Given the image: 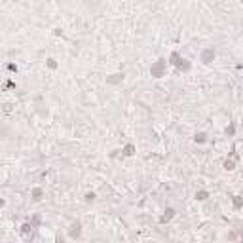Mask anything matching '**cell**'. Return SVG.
I'll use <instances>...</instances> for the list:
<instances>
[{
    "label": "cell",
    "instance_id": "obj_9",
    "mask_svg": "<svg viewBox=\"0 0 243 243\" xmlns=\"http://www.w3.org/2000/svg\"><path fill=\"white\" fill-rule=\"evenodd\" d=\"M32 197H34L36 201H38V199H42V190L40 188H34V190H32Z\"/></svg>",
    "mask_w": 243,
    "mask_h": 243
},
{
    "label": "cell",
    "instance_id": "obj_10",
    "mask_svg": "<svg viewBox=\"0 0 243 243\" xmlns=\"http://www.w3.org/2000/svg\"><path fill=\"white\" fill-rule=\"evenodd\" d=\"M224 169H228V171L234 169V160H226L224 161Z\"/></svg>",
    "mask_w": 243,
    "mask_h": 243
},
{
    "label": "cell",
    "instance_id": "obj_2",
    "mask_svg": "<svg viewBox=\"0 0 243 243\" xmlns=\"http://www.w3.org/2000/svg\"><path fill=\"white\" fill-rule=\"evenodd\" d=\"M213 59H215V51H213L211 48H209V50H205V51L201 53V63L207 65V63H211Z\"/></svg>",
    "mask_w": 243,
    "mask_h": 243
},
{
    "label": "cell",
    "instance_id": "obj_6",
    "mask_svg": "<svg viewBox=\"0 0 243 243\" xmlns=\"http://www.w3.org/2000/svg\"><path fill=\"white\" fill-rule=\"evenodd\" d=\"M177 67H179L180 70H188L190 69V65H188V61H186V59H180L179 63H177Z\"/></svg>",
    "mask_w": 243,
    "mask_h": 243
},
{
    "label": "cell",
    "instance_id": "obj_3",
    "mask_svg": "<svg viewBox=\"0 0 243 243\" xmlns=\"http://www.w3.org/2000/svg\"><path fill=\"white\" fill-rule=\"evenodd\" d=\"M80 234H82V224L80 222H74L72 226H70V238H80Z\"/></svg>",
    "mask_w": 243,
    "mask_h": 243
},
{
    "label": "cell",
    "instance_id": "obj_11",
    "mask_svg": "<svg viewBox=\"0 0 243 243\" xmlns=\"http://www.w3.org/2000/svg\"><path fill=\"white\" fill-rule=\"evenodd\" d=\"M205 197H207V192H203V190H201V192H197V194H196V199H199V201H203Z\"/></svg>",
    "mask_w": 243,
    "mask_h": 243
},
{
    "label": "cell",
    "instance_id": "obj_5",
    "mask_svg": "<svg viewBox=\"0 0 243 243\" xmlns=\"http://www.w3.org/2000/svg\"><path fill=\"white\" fill-rule=\"evenodd\" d=\"M173 215H175V211H173V209H167V211H165V215L163 216H161V222H167V220H171V218H173Z\"/></svg>",
    "mask_w": 243,
    "mask_h": 243
},
{
    "label": "cell",
    "instance_id": "obj_4",
    "mask_svg": "<svg viewBox=\"0 0 243 243\" xmlns=\"http://www.w3.org/2000/svg\"><path fill=\"white\" fill-rule=\"evenodd\" d=\"M32 228H34V226H32V222H25V224L21 226V236H25V238H27V236L32 232Z\"/></svg>",
    "mask_w": 243,
    "mask_h": 243
},
{
    "label": "cell",
    "instance_id": "obj_15",
    "mask_svg": "<svg viewBox=\"0 0 243 243\" xmlns=\"http://www.w3.org/2000/svg\"><path fill=\"white\" fill-rule=\"evenodd\" d=\"M8 70H12V72H15V70H17V67H15V65H8Z\"/></svg>",
    "mask_w": 243,
    "mask_h": 243
},
{
    "label": "cell",
    "instance_id": "obj_16",
    "mask_svg": "<svg viewBox=\"0 0 243 243\" xmlns=\"http://www.w3.org/2000/svg\"><path fill=\"white\" fill-rule=\"evenodd\" d=\"M48 65H50L51 69H55V67H57V65H55V63H53V59H48Z\"/></svg>",
    "mask_w": 243,
    "mask_h": 243
},
{
    "label": "cell",
    "instance_id": "obj_12",
    "mask_svg": "<svg viewBox=\"0 0 243 243\" xmlns=\"http://www.w3.org/2000/svg\"><path fill=\"white\" fill-rule=\"evenodd\" d=\"M234 205H236V209H239V207L243 205V201H241V197H239V196L234 197Z\"/></svg>",
    "mask_w": 243,
    "mask_h": 243
},
{
    "label": "cell",
    "instance_id": "obj_13",
    "mask_svg": "<svg viewBox=\"0 0 243 243\" xmlns=\"http://www.w3.org/2000/svg\"><path fill=\"white\" fill-rule=\"evenodd\" d=\"M196 141H197V142H203V141H205V135H203V133L196 135Z\"/></svg>",
    "mask_w": 243,
    "mask_h": 243
},
{
    "label": "cell",
    "instance_id": "obj_7",
    "mask_svg": "<svg viewBox=\"0 0 243 243\" xmlns=\"http://www.w3.org/2000/svg\"><path fill=\"white\" fill-rule=\"evenodd\" d=\"M180 59H182V57H179V53H171V57H169V63H171V65H177Z\"/></svg>",
    "mask_w": 243,
    "mask_h": 243
},
{
    "label": "cell",
    "instance_id": "obj_14",
    "mask_svg": "<svg viewBox=\"0 0 243 243\" xmlns=\"http://www.w3.org/2000/svg\"><path fill=\"white\" fill-rule=\"evenodd\" d=\"M95 199V194H87L86 196V201H93Z\"/></svg>",
    "mask_w": 243,
    "mask_h": 243
},
{
    "label": "cell",
    "instance_id": "obj_1",
    "mask_svg": "<svg viewBox=\"0 0 243 243\" xmlns=\"http://www.w3.org/2000/svg\"><path fill=\"white\" fill-rule=\"evenodd\" d=\"M150 74L154 76V78H161V76L165 74V61H163V59H160L156 65H152Z\"/></svg>",
    "mask_w": 243,
    "mask_h": 243
},
{
    "label": "cell",
    "instance_id": "obj_8",
    "mask_svg": "<svg viewBox=\"0 0 243 243\" xmlns=\"http://www.w3.org/2000/svg\"><path fill=\"white\" fill-rule=\"evenodd\" d=\"M124 152H125V156H133V152H135V146H133V144H127V146L124 148Z\"/></svg>",
    "mask_w": 243,
    "mask_h": 243
}]
</instances>
